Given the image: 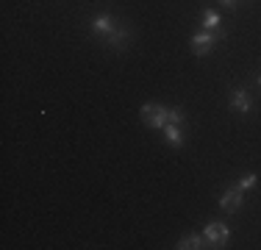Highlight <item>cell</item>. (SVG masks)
Segmentation results:
<instances>
[{
  "instance_id": "obj_1",
  "label": "cell",
  "mask_w": 261,
  "mask_h": 250,
  "mask_svg": "<svg viewBox=\"0 0 261 250\" xmlns=\"http://www.w3.org/2000/svg\"><path fill=\"white\" fill-rule=\"evenodd\" d=\"M167 111L170 109H164L161 103H145L142 106V122L145 125H150V128H164L167 122Z\"/></svg>"
},
{
  "instance_id": "obj_2",
  "label": "cell",
  "mask_w": 261,
  "mask_h": 250,
  "mask_svg": "<svg viewBox=\"0 0 261 250\" xmlns=\"http://www.w3.org/2000/svg\"><path fill=\"white\" fill-rule=\"evenodd\" d=\"M220 36H222V31H200V34L192 36V50H195L197 56L208 53V50L217 45V39H220Z\"/></svg>"
},
{
  "instance_id": "obj_3",
  "label": "cell",
  "mask_w": 261,
  "mask_h": 250,
  "mask_svg": "<svg viewBox=\"0 0 261 250\" xmlns=\"http://www.w3.org/2000/svg\"><path fill=\"white\" fill-rule=\"evenodd\" d=\"M203 239L214 247H225L228 245V228L222 222H208L206 231H203Z\"/></svg>"
},
{
  "instance_id": "obj_4",
  "label": "cell",
  "mask_w": 261,
  "mask_h": 250,
  "mask_svg": "<svg viewBox=\"0 0 261 250\" xmlns=\"http://www.w3.org/2000/svg\"><path fill=\"white\" fill-rule=\"evenodd\" d=\"M220 206L228 211V214H233V211H239V209H242V189H239V186H231V189H228L225 195H222Z\"/></svg>"
},
{
  "instance_id": "obj_5",
  "label": "cell",
  "mask_w": 261,
  "mask_h": 250,
  "mask_svg": "<svg viewBox=\"0 0 261 250\" xmlns=\"http://www.w3.org/2000/svg\"><path fill=\"white\" fill-rule=\"evenodd\" d=\"M231 103H233V109L239 111V114H247V111H250V106H253V100H250V95H247L245 89H233Z\"/></svg>"
},
{
  "instance_id": "obj_6",
  "label": "cell",
  "mask_w": 261,
  "mask_h": 250,
  "mask_svg": "<svg viewBox=\"0 0 261 250\" xmlns=\"http://www.w3.org/2000/svg\"><path fill=\"white\" fill-rule=\"evenodd\" d=\"M92 31H95V34H106V36H109L111 31H114V20H111V14H97L95 20H92Z\"/></svg>"
},
{
  "instance_id": "obj_7",
  "label": "cell",
  "mask_w": 261,
  "mask_h": 250,
  "mask_svg": "<svg viewBox=\"0 0 261 250\" xmlns=\"http://www.w3.org/2000/svg\"><path fill=\"white\" fill-rule=\"evenodd\" d=\"M164 139L170 142L172 147H181V142H184V136H181V128H178V125H164Z\"/></svg>"
},
{
  "instance_id": "obj_8",
  "label": "cell",
  "mask_w": 261,
  "mask_h": 250,
  "mask_svg": "<svg viewBox=\"0 0 261 250\" xmlns=\"http://www.w3.org/2000/svg\"><path fill=\"white\" fill-rule=\"evenodd\" d=\"M128 39V28H117L114 25V31L109 34V45L111 47H122V42Z\"/></svg>"
},
{
  "instance_id": "obj_9",
  "label": "cell",
  "mask_w": 261,
  "mask_h": 250,
  "mask_svg": "<svg viewBox=\"0 0 261 250\" xmlns=\"http://www.w3.org/2000/svg\"><path fill=\"white\" fill-rule=\"evenodd\" d=\"M178 247H181V250H192V247H203V236H200V234H189V236H184V239L178 242Z\"/></svg>"
},
{
  "instance_id": "obj_10",
  "label": "cell",
  "mask_w": 261,
  "mask_h": 250,
  "mask_svg": "<svg viewBox=\"0 0 261 250\" xmlns=\"http://www.w3.org/2000/svg\"><path fill=\"white\" fill-rule=\"evenodd\" d=\"M220 14H217V11H206V14H203V25H206V31H220Z\"/></svg>"
},
{
  "instance_id": "obj_11",
  "label": "cell",
  "mask_w": 261,
  "mask_h": 250,
  "mask_svg": "<svg viewBox=\"0 0 261 250\" xmlns=\"http://www.w3.org/2000/svg\"><path fill=\"white\" fill-rule=\"evenodd\" d=\"M167 120H170L172 125H181L184 122V111L181 109H170V111H167Z\"/></svg>"
},
{
  "instance_id": "obj_12",
  "label": "cell",
  "mask_w": 261,
  "mask_h": 250,
  "mask_svg": "<svg viewBox=\"0 0 261 250\" xmlns=\"http://www.w3.org/2000/svg\"><path fill=\"white\" fill-rule=\"evenodd\" d=\"M253 186H256V175H253V172H247L245 178L239 181V189H253Z\"/></svg>"
},
{
  "instance_id": "obj_13",
  "label": "cell",
  "mask_w": 261,
  "mask_h": 250,
  "mask_svg": "<svg viewBox=\"0 0 261 250\" xmlns=\"http://www.w3.org/2000/svg\"><path fill=\"white\" fill-rule=\"evenodd\" d=\"M236 0H220V6H225V9H233Z\"/></svg>"
},
{
  "instance_id": "obj_14",
  "label": "cell",
  "mask_w": 261,
  "mask_h": 250,
  "mask_svg": "<svg viewBox=\"0 0 261 250\" xmlns=\"http://www.w3.org/2000/svg\"><path fill=\"white\" fill-rule=\"evenodd\" d=\"M258 86H261V75H258Z\"/></svg>"
}]
</instances>
